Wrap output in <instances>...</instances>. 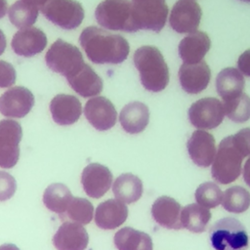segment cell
<instances>
[{
    "instance_id": "cell-33",
    "label": "cell",
    "mask_w": 250,
    "mask_h": 250,
    "mask_svg": "<svg viewBox=\"0 0 250 250\" xmlns=\"http://www.w3.org/2000/svg\"><path fill=\"white\" fill-rule=\"evenodd\" d=\"M225 114L232 121L242 123L250 119V97L244 93L224 102Z\"/></svg>"
},
{
    "instance_id": "cell-38",
    "label": "cell",
    "mask_w": 250,
    "mask_h": 250,
    "mask_svg": "<svg viewBox=\"0 0 250 250\" xmlns=\"http://www.w3.org/2000/svg\"><path fill=\"white\" fill-rule=\"evenodd\" d=\"M237 66L242 74L250 77V50H246L239 56Z\"/></svg>"
},
{
    "instance_id": "cell-21",
    "label": "cell",
    "mask_w": 250,
    "mask_h": 250,
    "mask_svg": "<svg viewBox=\"0 0 250 250\" xmlns=\"http://www.w3.org/2000/svg\"><path fill=\"white\" fill-rule=\"evenodd\" d=\"M128 217V208L118 199H108L100 203L95 213V223L103 229L120 227Z\"/></svg>"
},
{
    "instance_id": "cell-41",
    "label": "cell",
    "mask_w": 250,
    "mask_h": 250,
    "mask_svg": "<svg viewBox=\"0 0 250 250\" xmlns=\"http://www.w3.org/2000/svg\"><path fill=\"white\" fill-rule=\"evenodd\" d=\"M7 9H8L7 0H0V19H2L6 15Z\"/></svg>"
},
{
    "instance_id": "cell-18",
    "label": "cell",
    "mask_w": 250,
    "mask_h": 250,
    "mask_svg": "<svg viewBox=\"0 0 250 250\" xmlns=\"http://www.w3.org/2000/svg\"><path fill=\"white\" fill-rule=\"evenodd\" d=\"M211 71L208 64L201 61L197 63H183L179 69L182 88L188 94H198L208 86Z\"/></svg>"
},
{
    "instance_id": "cell-11",
    "label": "cell",
    "mask_w": 250,
    "mask_h": 250,
    "mask_svg": "<svg viewBox=\"0 0 250 250\" xmlns=\"http://www.w3.org/2000/svg\"><path fill=\"white\" fill-rule=\"evenodd\" d=\"M201 16V8L195 1L179 0L172 8L169 22L176 32L189 34L197 31Z\"/></svg>"
},
{
    "instance_id": "cell-2",
    "label": "cell",
    "mask_w": 250,
    "mask_h": 250,
    "mask_svg": "<svg viewBox=\"0 0 250 250\" xmlns=\"http://www.w3.org/2000/svg\"><path fill=\"white\" fill-rule=\"evenodd\" d=\"M134 63L142 85L150 92H160L169 83V69L160 51L154 46H142L134 54Z\"/></svg>"
},
{
    "instance_id": "cell-43",
    "label": "cell",
    "mask_w": 250,
    "mask_h": 250,
    "mask_svg": "<svg viewBox=\"0 0 250 250\" xmlns=\"http://www.w3.org/2000/svg\"><path fill=\"white\" fill-rule=\"evenodd\" d=\"M23 1H26V2H28V3H31V4H34V5L38 6V4H39V2H40L41 0H23Z\"/></svg>"
},
{
    "instance_id": "cell-17",
    "label": "cell",
    "mask_w": 250,
    "mask_h": 250,
    "mask_svg": "<svg viewBox=\"0 0 250 250\" xmlns=\"http://www.w3.org/2000/svg\"><path fill=\"white\" fill-rule=\"evenodd\" d=\"M89 235L82 225L66 221L56 231L53 237L54 246L58 250H85Z\"/></svg>"
},
{
    "instance_id": "cell-30",
    "label": "cell",
    "mask_w": 250,
    "mask_h": 250,
    "mask_svg": "<svg viewBox=\"0 0 250 250\" xmlns=\"http://www.w3.org/2000/svg\"><path fill=\"white\" fill-rule=\"evenodd\" d=\"M38 6L23 0L16 1L9 9L10 21L19 28L30 27L37 20Z\"/></svg>"
},
{
    "instance_id": "cell-32",
    "label": "cell",
    "mask_w": 250,
    "mask_h": 250,
    "mask_svg": "<svg viewBox=\"0 0 250 250\" xmlns=\"http://www.w3.org/2000/svg\"><path fill=\"white\" fill-rule=\"evenodd\" d=\"M93 215L94 207L89 200L81 197H73L61 219H68L73 223L87 225L92 221Z\"/></svg>"
},
{
    "instance_id": "cell-12",
    "label": "cell",
    "mask_w": 250,
    "mask_h": 250,
    "mask_svg": "<svg viewBox=\"0 0 250 250\" xmlns=\"http://www.w3.org/2000/svg\"><path fill=\"white\" fill-rule=\"evenodd\" d=\"M33 104V94L22 86L12 87L0 97V112L7 117H24Z\"/></svg>"
},
{
    "instance_id": "cell-29",
    "label": "cell",
    "mask_w": 250,
    "mask_h": 250,
    "mask_svg": "<svg viewBox=\"0 0 250 250\" xmlns=\"http://www.w3.org/2000/svg\"><path fill=\"white\" fill-rule=\"evenodd\" d=\"M211 219V213L208 208L199 204L192 203L185 206L181 212V223L183 228H186L192 232H202Z\"/></svg>"
},
{
    "instance_id": "cell-23",
    "label": "cell",
    "mask_w": 250,
    "mask_h": 250,
    "mask_svg": "<svg viewBox=\"0 0 250 250\" xmlns=\"http://www.w3.org/2000/svg\"><path fill=\"white\" fill-rule=\"evenodd\" d=\"M66 80L69 86L83 98L98 96L104 86L102 78L87 63H84L75 74Z\"/></svg>"
},
{
    "instance_id": "cell-8",
    "label": "cell",
    "mask_w": 250,
    "mask_h": 250,
    "mask_svg": "<svg viewBox=\"0 0 250 250\" xmlns=\"http://www.w3.org/2000/svg\"><path fill=\"white\" fill-rule=\"evenodd\" d=\"M139 29L159 32L165 25L168 6L165 0H132Z\"/></svg>"
},
{
    "instance_id": "cell-42",
    "label": "cell",
    "mask_w": 250,
    "mask_h": 250,
    "mask_svg": "<svg viewBox=\"0 0 250 250\" xmlns=\"http://www.w3.org/2000/svg\"><path fill=\"white\" fill-rule=\"evenodd\" d=\"M0 250H20L15 244H11V243H7V244H3L0 246Z\"/></svg>"
},
{
    "instance_id": "cell-25",
    "label": "cell",
    "mask_w": 250,
    "mask_h": 250,
    "mask_svg": "<svg viewBox=\"0 0 250 250\" xmlns=\"http://www.w3.org/2000/svg\"><path fill=\"white\" fill-rule=\"evenodd\" d=\"M244 84L242 73L234 67L224 68L219 72L216 78L217 92L224 102L241 95L243 93Z\"/></svg>"
},
{
    "instance_id": "cell-3",
    "label": "cell",
    "mask_w": 250,
    "mask_h": 250,
    "mask_svg": "<svg viewBox=\"0 0 250 250\" xmlns=\"http://www.w3.org/2000/svg\"><path fill=\"white\" fill-rule=\"evenodd\" d=\"M95 17L97 22L105 29L125 32L139 30L133 4L129 0H104L97 6Z\"/></svg>"
},
{
    "instance_id": "cell-6",
    "label": "cell",
    "mask_w": 250,
    "mask_h": 250,
    "mask_svg": "<svg viewBox=\"0 0 250 250\" xmlns=\"http://www.w3.org/2000/svg\"><path fill=\"white\" fill-rule=\"evenodd\" d=\"M38 9L51 22L67 30L77 28L84 19V9L76 0H41Z\"/></svg>"
},
{
    "instance_id": "cell-9",
    "label": "cell",
    "mask_w": 250,
    "mask_h": 250,
    "mask_svg": "<svg viewBox=\"0 0 250 250\" xmlns=\"http://www.w3.org/2000/svg\"><path fill=\"white\" fill-rule=\"evenodd\" d=\"M22 137L21 126L11 119L0 121V167H14L20 157V142Z\"/></svg>"
},
{
    "instance_id": "cell-44",
    "label": "cell",
    "mask_w": 250,
    "mask_h": 250,
    "mask_svg": "<svg viewBox=\"0 0 250 250\" xmlns=\"http://www.w3.org/2000/svg\"><path fill=\"white\" fill-rule=\"evenodd\" d=\"M241 1H244V2H249V3H250V0H241Z\"/></svg>"
},
{
    "instance_id": "cell-26",
    "label": "cell",
    "mask_w": 250,
    "mask_h": 250,
    "mask_svg": "<svg viewBox=\"0 0 250 250\" xmlns=\"http://www.w3.org/2000/svg\"><path fill=\"white\" fill-rule=\"evenodd\" d=\"M118 250H152L151 237L141 230L130 227L119 229L113 238Z\"/></svg>"
},
{
    "instance_id": "cell-4",
    "label": "cell",
    "mask_w": 250,
    "mask_h": 250,
    "mask_svg": "<svg viewBox=\"0 0 250 250\" xmlns=\"http://www.w3.org/2000/svg\"><path fill=\"white\" fill-rule=\"evenodd\" d=\"M210 242L215 250H246L249 238L244 226L231 217L223 218L212 225Z\"/></svg>"
},
{
    "instance_id": "cell-34",
    "label": "cell",
    "mask_w": 250,
    "mask_h": 250,
    "mask_svg": "<svg viewBox=\"0 0 250 250\" xmlns=\"http://www.w3.org/2000/svg\"><path fill=\"white\" fill-rule=\"evenodd\" d=\"M194 197L197 204L205 208H214L222 203L223 192L216 184L206 182L197 188Z\"/></svg>"
},
{
    "instance_id": "cell-40",
    "label": "cell",
    "mask_w": 250,
    "mask_h": 250,
    "mask_svg": "<svg viewBox=\"0 0 250 250\" xmlns=\"http://www.w3.org/2000/svg\"><path fill=\"white\" fill-rule=\"evenodd\" d=\"M6 49V37L3 31L0 29V56L4 53Z\"/></svg>"
},
{
    "instance_id": "cell-35",
    "label": "cell",
    "mask_w": 250,
    "mask_h": 250,
    "mask_svg": "<svg viewBox=\"0 0 250 250\" xmlns=\"http://www.w3.org/2000/svg\"><path fill=\"white\" fill-rule=\"evenodd\" d=\"M17 183L15 178L7 172L0 171V201L10 199L16 192Z\"/></svg>"
},
{
    "instance_id": "cell-7",
    "label": "cell",
    "mask_w": 250,
    "mask_h": 250,
    "mask_svg": "<svg viewBox=\"0 0 250 250\" xmlns=\"http://www.w3.org/2000/svg\"><path fill=\"white\" fill-rule=\"evenodd\" d=\"M48 67L68 78L75 74L85 63L79 49L62 39L56 40L45 55Z\"/></svg>"
},
{
    "instance_id": "cell-19",
    "label": "cell",
    "mask_w": 250,
    "mask_h": 250,
    "mask_svg": "<svg viewBox=\"0 0 250 250\" xmlns=\"http://www.w3.org/2000/svg\"><path fill=\"white\" fill-rule=\"evenodd\" d=\"M50 111L57 124L71 125L79 119L82 113V106L76 97L60 94L51 101Z\"/></svg>"
},
{
    "instance_id": "cell-39",
    "label": "cell",
    "mask_w": 250,
    "mask_h": 250,
    "mask_svg": "<svg viewBox=\"0 0 250 250\" xmlns=\"http://www.w3.org/2000/svg\"><path fill=\"white\" fill-rule=\"evenodd\" d=\"M243 178L245 183L250 187V157L246 160L243 167Z\"/></svg>"
},
{
    "instance_id": "cell-37",
    "label": "cell",
    "mask_w": 250,
    "mask_h": 250,
    "mask_svg": "<svg viewBox=\"0 0 250 250\" xmlns=\"http://www.w3.org/2000/svg\"><path fill=\"white\" fill-rule=\"evenodd\" d=\"M17 73L14 66L9 62L0 60V88H8L14 85Z\"/></svg>"
},
{
    "instance_id": "cell-14",
    "label": "cell",
    "mask_w": 250,
    "mask_h": 250,
    "mask_svg": "<svg viewBox=\"0 0 250 250\" xmlns=\"http://www.w3.org/2000/svg\"><path fill=\"white\" fill-rule=\"evenodd\" d=\"M111 183L112 174L110 170L102 164H88L82 171L81 184L84 191L90 197H102L109 189Z\"/></svg>"
},
{
    "instance_id": "cell-10",
    "label": "cell",
    "mask_w": 250,
    "mask_h": 250,
    "mask_svg": "<svg viewBox=\"0 0 250 250\" xmlns=\"http://www.w3.org/2000/svg\"><path fill=\"white\" fill-rule=\"evenodd\" d=\"M224 104L215 98H203L193 103L188 109L190 123L198 129H214L225 117Z\"/></svg>"
},
{
    "instance_id": "cell-36",
    "label": "cell",
    "mask_w": 250,
    "mask_h": 250,
    "mask_svg": "<svg viewBox=\"0 0 250 250\" xmlns=\"http://www.w3.org/2000/svg\"><path fill=\"white\" fill-rule=\"evenodd\" d=\"M232 143L243 157L250 156V128H244L231 136Z\"/></svg>"
},
{
    "instance_id": "cell-1",
    "label": "cell",
    "mask_w": 250,
    "mask_h": 250,
    "mask_svg": "<svg viewBox=\"0 0 250 250\" xmlns=\"http://www.w3.org/2000/svg\"><path fill=\"white\" fill-rule=\"evenodd\" d=\"M79 42L88 59L97 64L121 63L130 52L124 37L96 26L86 27L80 34Z\"/></svg>"
},
{
    "instance_id": "cell-22",
    "label": "cell",
    "mask_w": 250,
    "mask_h": 250,
    "mask_svg": "<svg viewBox=\"0 0 250 250\" xmlns=\"http://www.w3.org/2000/svg\"><path fill=\"white\" fill-rule=\"evenodd\" d=\"M211 46V41L207 33L195 31L183 38L178 50L184 63H197L202 61Z\"/></svg>"
},
{
    "instance_id": "cell-24",
    "label": "cell",
    "mask_w": 250,
    "mask_h": 250,
    "mask_svg": "<svg viewBox=\"0 0 250 250\" xmlns=\"http://www.w3.org/2000/svg\"><path fill=\"white\" fill-rule=\"evenodd\" d=\"M149 121L148 107L141 102H132L126 104L120 112L119 122L125 132L138 134L143 132Z\"/></svg>"
},
{
    "instance_id": "cell-5",
    "label": "cell",
    "mask_w": 250,
    "mask_h": 250,
    "mask_svg": "<svg viewBox=\"0 0 250 250\" xmlns=\"http://www.w3.org/2000/svg\"><path fill=\"white\" fill-rule=\"evenodd\" d=\"M243 158L242 154L233 145L231 136L223 139L212 163V177L222 185L232 183L241 174Z\"/></svg>"
},
{
    "instance_id": "cell-31",
    "label": "cell",
    "mask_w": 250,
    "mask_h": 250,
    "mask_svg": "<svg viewBox=\"0 0 250 250\" xmlns=\"http://www.w3.org/2000/svg\"><path fill=\"white\" fill-rule=\"evenodd\" d=\"M222 205L229 212L242 213L250 206V192L240 186L230 187L223 193Z\"/></svg>"
},
{
    "instance_id": "cell-20",
    "label": "cell",
    "mask_w": 250,
    "mask_h": 250,
    "mask_svg": "<svg viewBox=\"0 0 250 250\" xmlns=\"http://www.w3.org/2000/svg\"><path fill=\"white\" fill-rule=\"evenodd\" d=\"M182 208L178 201L169 196L158 197L151 206V215L154 221L163 228L170 229H181Z\"/></svg>"
},
{
    "instance_id": "cell-28",
    "label": "cell",
    "mask_w": 250,
    "mask_h": 250,
    "mask_svg": "<svg viewBox=\"0 0 250 250\" xmlns=\"http://www.w3.org/2000/svg\"><path fill=\"white\" fill-rule=\"evenodd\" d=\"M72 198L73 196L65 185L55 183L48 186L45 189L43 203L50 211L55 212L62 217L65 213Z\"/></svg>"
},
{
    "instance_id": "cell-13",
    "label": "cell",
    "mask_w": 250,
    "mask_h": 250,
    "mask_svg": "<svg viewBox=\"0 0 250 250\" xmlns=\"http://www.w3.org/2000/svg\"><path fill=\"white\" fill-rule=\"evenodd\" d=\"M84 114L90 124L99 131L112 128L117 117L113 104L104 97L90 99L85 104Z\"/></svg>"
},
{
    "instance_id": "cell-16",
    "label": "cell",
    "mask_w": 250,
    "mask_h": 250,
    "mask_svg": "<svg viewBox=\"0 0 250 250\" xmlns=\"http://www.w3.org/2000/svg\"><path fill=\"white\" fill-rule=\"evenodd\" d=\"M11 46L18 56L32 57L45 49L47 46V37L46 34L37 27H25L16 32L12 39Z\"/></svg>"
},
{
    "instance_id": "cell-27",
    "label": "cell",
    "mask_w": 250,
    "mask_h": 250,
    "mask_svg": "<svg viewBox=\"0 0 250 250\" xmlns=\"http://www.w3.org/2000/svg\"><path fill=\"white\" fill-rule=\"evenodd\" d=\"M112 191L116 199L130 204L141 198L143 194V183L136 175L125 173L117 177L114 181Z\"/></svg>"
},
{
    "instance_id": "cell-15",
    "label": "cell",
    "mask_w": 250,
    "mask_h": 250,
    "mask_svg": "<svg viewBox=\"0 0 250 250\" xmlns=\"http://www.w3.org/2000/svg\"><path fill=\"white\" fill-rule=\"evenodd\" d=\"M188 154L199 167L210 166L216 156V144L214 137L203 130H196L192 133L187 143Z\"/></svg>"
}]
</instances>
